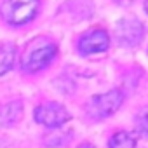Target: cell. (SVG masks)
I'll list each match as a JSON object with an SVG mask.
<instances>
[{
	"label": "cell",
	"instance_id": "cell-1",
	"mask_svg": "<svg viewBox=\"0 0 148 148\" xmlns=\"http://www.w3.org/2000/svg\"><path fill=\"white\" fill-rule=\"evenodd\" d=\"M38 0H4L0 5V16L9 25H25L35 18Z\"/></svg>",
	"mask_w": 148,
	"mask_h": 148
},
{
	"label": "cell",
	"instance_id": "cell-2",
	"mask_svg": "<svg viewBox=\"0 0 148 148\" xmlns=\"http://www.w3.org/2000/svg\"><path fill=\"white\" fill-rule=\"evenodd\" d=\"M56 45L51 44V42H42L38 40L37 44H33L26 52H25V58H23V70L25 71H38L42 70L44 66H47L52 58L56 56Z\"/></svg>",
	"mask_w": 148,
	"mask_h": 148
},
{
	"label": "cell",
	"instance_id": "cell-3",
	"mask_svg": "<svg viewBox=\"0 0 148 148\" xmlns=\"http://www.w3.org/2000/svg\"><path fill=\"white\" fill-rule=\"evenodd\" d=\"M124 101V94L122 91L115 89V91H108L105 94H99L96 98H92L91 105H89V113L94 119H106L112 113H115L119 110V106Z\"/></svg>",
	"mask_w": 148,
	"mask_h": 148
},
{
	"label": "cell",
	"instance_id": "cell-4",
	"mask_svg": "<svg viewBox=\"0 0 148 148\" xmlns=\"http://www.w3.org/2000/svg\"><path fill=\"white\" fill-rule=\"evenodd\" d=\"M35 120L45 127H59L70 120V113L56 103H45L35 108Z\"/></svg>",
	"mask_w": 148,
	"mask_h": 148
},
{
	"label": "cell",
	"instance_id": "cell-5",
	"mask_svg": "<svg viewBox=\"0 0 148 148\" xmlns=\"http://www.w3.org/2000/svg\"><path fill=\"white\" fill-rule=\"evenodd\" d=\"M117 38L122 45H127V47H132L136 44L141 42L143 38V25L134 19V18H129V19H122L119 25H117Z\"/></svg>",
	"mask_w": 148,
	"mask_h": 148
},
{
	"label": "cell",
	"instance_id": "cell-6",
	"mask_svg": "<svg viewBox=\"0 0 148 148\" xmlns=\"http://www.w3.org/2000/svg\"><path fill=\"white\" fill-rule=\"evenodd\" d=\"M110 38L105 30H91L79 40V51L82 54H96L108 49Z\"/></svg>",
	"mask_w": 148,
	"mask_h": 148
},
{
	"label": "cell",
	"instance_id": "cell-7",
	"mask_svg": "<svg viewBox=\"0 0 148 148\" xmlns=\"http://www.w3.org/2000/svg\"><path fill=\"white\" fill-rule=\"evenodd\" d=\"M21 113H23L21 103H9V105H5L2 110H0V124L11 125V124L19 120Z\"/></svg>",
	"mask_w": 148,
	"mask_h": 148
},
{
	"label": "cell",
	"instance_id": "cell-8",
	"mask_svg": "<svg viewBox=\"0 0 148 148\" xmlns=\"http://www.w3.org/2000/svg\"><path fill=\"white\" fill-rule=\"evenodd\" d=\"M16 59V47L12 44H4L0 47V75L7 73L14 66Z\"/></svg>",
	"mask_w": 148,
	"mask_h": 148
},
{
	"label": "cell",
	"instance_id": "cell-9",
	"mask_svg": "<svg viewBox=\"0 0 148 148\" xmlns=\"http://www.w3.org/2000/svg\"><path fill=\"white\" fill-rule=\"evenodd\" d=\"M110 148H136V138L131 132L119 131L112 136Z\"/></svg>",
	"mask_w": 148,
	"mask_h": 148
},
{
	"label": "cell",
	"instance_id": "cell-10",
	"mask_svg": "<svg viewBox=\"0 0 148 148\" xmlns=\"http://www.w3.org/2000/svg\"><path fill=\"white\" fill-rule=\"evenodd\" d=\"M138 125H139V129H141L145 134H148V108L143 110L141 115L138 117Z\"/></svg>",
	"mask_w": 148,
	"mask_h": 148
},
{
	"label": "cell",
	"instance_id": "cell-11",
	"mask_svg": "<svg viewBox=\"0 0 148 148\" xmlns=\"http://www.w3.org/2000/svg\"><path fill=\"white\" fill-rule=\"evenodd\" d=\"M80 148H94V146H92V145H82Z\"/></svg>",
	"mask_w": 148,
	"mask_h": 148
},
{
	"label": "cell",
	"instance_id": "cell-12",
	"mask_svg": "<svg viewBox=\"0 0 148 148\" xmlns=\"http://www.w3.org/2000/svg\"><path fill=\"white\" fill-rule=\"evenodd\" d=\"M145 9H146V12H148V0H146V4H145Z\"/></svg>",
	"mask_w": 148,
	"mask_h": 148
}]
</instances>
